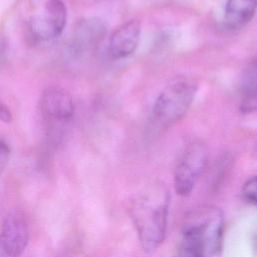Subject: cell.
Segmentation results:
<instances>
[{
    "label": "cell",
    "mask_w": 257,
    "mask_h": 257,
    "mask_svg": "<svg viewBox=\"0 0 257 257\" xmlns=\"http://www.w3.org/2000/svg\"><path fill=\"white\" fill-rule=\"evenodd\" d=\"M170 196L161 185L142 190L132 201L130 215L144 251L152 253L163 243L168 224Z\"/></svg>",
    "instance_id": "obj_1"
},
{
    "label": "cell",
    "mask_w": 257,
    "mask_h": 257,
    "mask_svg": "<svg viewBox=\"0 0 257 257\" xmlns=\"http://www.w3.org/2000/svg\"><path fill=\"white\" fill-rule=\"evenodd\" d=\"M224 218L215 207L194 210L186 218L174 257H220Z\"/></svg>",
    "instance_id": "obj_2"
},
{
    "label": "cell",
    "mask_w": 257,
    "mask_h": 257,
    "mask_svg": "<svg viewBox=\"0 0 257 257\" xmlns=\"http://www.w3.org/2000/svg\"><path fill=\"white\" fill-rule=\"evenodd\" d=\"M198 91V82L189 76L171 80L158 95L152 110V120L159 128L179 121L191 107Z\"/></svg>",
    "instance_id": "obj_3"
},
{
    "label": "cell",
    "mask_w": 257,
    "mask_h": 257,
    "mask_svg": "<svg viewBox=\"0 0 257 257\" xmlns=\"http://www.w3.org/2000/svg\"><path fill=\"white\" fill-rule=\"evenodd\" d=\"M207 162V150L202 143L193 142L184 149L174 171V186L179 196L186 197L191 194Z\"/></svg>",
    "instance_id": "obj_4"
},
{
    "label": "cell",
    "mask_w": 257,
    "mask_h": 257,
    "mask_svg": "<svg viewBox=\"0 0 257 257\" xmlns=\"http://www.w3.org/2000/svg\"><path fill=\"white\" fill-rule=\"evenodd\" d=\"M67 20V9L62 0H47L42 8L29 20L31 35L40 41L59 36Z\"/></svg>",
    "instance_id": "obj_5"
},
{
    "label": "cell",
    "mask_w": 257,
    "mask_h": 257,
    "mask_svg": "<svg viewBox=\"0 0 257 257\" xmlns=\"http://www.w3.org/2000/svg\"><path fill=\"white\" fill-rule=\"evenodd\" d=\"M29 240V228L25 216L14 211L6 216L0 231V257H19Z\"/></svg>",
    "instance_id": "obj_6"
},
{
    "label": "cell",
    "mask_w": 257,
    "mask_h": 257,
    "mask_svg": "<svg viewBox=\"0 0 257 257\" xmlns=\"http://www.w3.org/2000/svg\"><path fill=\"white\" fill-rule=\"evenodd\" d=\"M106 35V26L96 17L85 18L77 22L71 35L69 52L82 56L95 50Z\"/></svg>",
    "instance_id": "obj_7"
},
{
    "label": "cell",
    "mask_w": 257,
    "mask_h": 257,
    "mask_svg": "<svg viewBox=\"0 0 257 257\" xmlns=\"http://www.w3.org/2000/svg\"><path fill=\"white\" fill-rule=\"evenodd\" d=\"M40 108L44 116L57 122L70 120L74 113L72 97L67 91L58 86H49L42 92Z\"/></svg>",
    "instance_id": "obj_8"
},
{
    "label": "cell",
    "mask_w": 257,
    "mask_h": 257,
    "mask_svg": "<svg viewBox=\"0 0 257 257\" xmlns=\"http://www.w3.org/2000/svg\"><path fill=\"white\" fill-rule=\"evenodd\" d=\"M141 23L131 19L117 27L110 35L108 53L113 59H123L132 55L141 40Z\"/></svg>",
    "instance_id": "obj_9"
},
{
    "label": "cell",
    "mask_w": 257,
    "mask_h": 257,
    "mask_svg": "<svg viewBox=\"0 0 257 257\" xmlns=\"http://www.w3.org/2000/svg\"><path fill=\"white\" fill-rule=\"evenodd\" d=\"M257 11V0H227L224 23L229 29H239L248 24Z\"/></svg>",
    "instance_id": "obj_10"
},
{
    "label": "cell",
    "mask_w": 257,
    "mask_h": 257,
    "mask_svg": "<svg viewBox=\"0 0 257 257\" xmlns=\"http://www.w3.org/2000/svg\"><path fill=\"white\" fill-rule=\"evenodd\" d=\"M242 113L257 110V58L252 60L244 69L240 81V104Z\"/></svg>",
    "instance_id": "obj_11"
},
{
    "label": "cell",
    "mask_w": 257,
    "mask_h": 257,
    "mask_svg": "<svg viewBox=\"0 0 257 257\" xmlns=\"http://www.w3.org/2000/svg\"><path fill=\"white\" fill-rule=\"evenodd\" d=\"M244 197L257 206V177L248 179L242 188Z\"/></svg>",
    "instance_id": "obj_12"
},
{
    "label": "cell",
    "mask_w": 257,
    "mask_h": 257,
    "mask_svg": "<svg viewBox=\"0 0 257 257\" xmlns=\"http://www.w3.org/2000/svg\"><path fill=\"white\" fill-rule=\"evenodd\" d=\"M10 157V148L2 140H0V176L5 170Z\"/></svg>",
    "instance_id": "obj_13"
},
{
    "label": "cell",
    "mask_w": 257,
    "mask_h": 257,
    "mask_svg": "<svg viewBox=\"0 0 257 257\" xmlns=\"http://www.w3.org/2000/svg\"><path fill=\"white\" fill-rule=\"evenodd\" d=\"M0 120L9 123L12 120V113L9 108L0 100Z\"/></svg>",
    "instance_id": "obj_14"
},
{
    "label": "cell",
    "mask_w": 257,
    "mask_h": 257,
    "mask_svg": "<svg viewBox=\"0 0 257 257\" xmlns=\"http://www.w3.org/2000/svg\"><path fill=\"white\" fill-rule=\"evenodd\" d=\"M5 50H6V42L3 39V37L0 36V60L2 59V57L5 53Z\"/></svg>",
    "instance_id": "obj_15"
},
{
    "label": "cell",
    "mask_w": 257,
    "mask_h": 257,
    "mask_svg": "<svg viewBox=\"0 0 257 257\" xmlns=\"http://www.w3.org/2000/svg\"><path fill=\"white\" fill-rule=\"evenodd\" d=\"M253 249L255 257H257V234H255L253 237Z\"/></svg>",
    "instance_id": "obj_16"
},
{
    "label": "cell",
    "mask_w": 257,
    "mask_h": 257,
    "mask_svg": "<svg viewBox=\"0 0 257 257\" xmlns=\"http://www.w3.org/2000/svg\"><path fill=\"white\" fill-rule=\"evenodd\" d=\"M60 257H68V256H64V255H63V256H60Z\"/></svg>",
    "instance_id": "obj_17"
},
{
    "label": "cell",
    "mask_w": 257,
    "mask_h": 257,
    "mask_svg": "<svg viewBox=\"0 0 257 257\" xmlns=\"http://www.w3.org/2000/svg\"><path fill=\"white\" fill-rule=\"evenodd\" d=\"M256 149H257V147H256Z\"/></svg>",
    "instance_id": "obj_18"
}]
</instances>
